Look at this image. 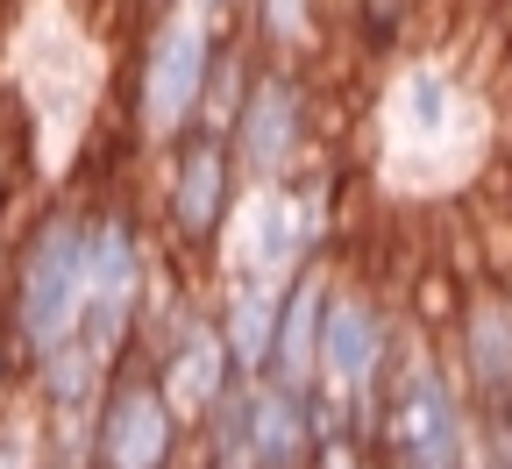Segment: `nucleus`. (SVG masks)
Segmentation results:
<instances>
[{
    "label": "nucleus",
    "mask_w": 512,
    "mask_h": 469,
    "mask_svg": "<svg viewBox=\"0 0 512 469\" xmlns=\"http://www.w3.org/2000/svg\"><path fill=\"white\" fill-rule=\"evenodd\" d=\"M22 370H29V356L15 349V334H8V320H0V398H8V391L22 384Z\"/></svg>",
    "instance_id": "16"
},
{
    "label": "nucleus",
    "mask_w": 512,
    "mask_h": 469,
    "mask_svg": "<svg viewBox=\"0 0 512 469\" xmlns=\"http://www.w3.org/2000/svg\"><path fill=\"white\" fill-rule=\"evenodd\" d=\"M207 64H214V36L207 22L178 8V15H157L143 22V43H136V86H128V143H178L185 128L207 121Z\"/></svg>",
    "instance_id": "6"
},
{
    "label": "nucleus",
    "mask_w": 512,
    "mask_h": 469,
    "mask_svg": "<svg viewBox=\"0 0 512 469\" xmlns=\"http://www.w3.org/2000/svg\"><path fill=\"white\" fill-rule=\"evenodd\" d=\"M498 178H505V199H512V157H505V171H498Z\"/></svg>",
    "instance_id": "21"
},
{
    "label": "nucleus",
    "mask_w": 512,
    "mask_h": 469,
    "mask_svg": "<svg viewBox=\"0 0 512 469\" xmlns=\"http://www.w3.org/2000/svg\"><path fill=\"white\" fill-rule=\"evenodd\" d=\"M128 8H136L143 22H157V15H178V8H185V0H128Z\"/></svg>",
    "instance_id": "18"
},
{
    "label": "nucleus",
    "mask_w": 512,
    "mask_h": 469,
    "mask_svg": "<svg viewBox=\"0 0 512 469\" xmlns=\"http://www.w3.org/2000/svg\"><path fill=\"white\" fill-rule=\"evenodd\" d=\"M86 469H185V420L171 413V398L157 391L143 349H128L100 398H93V448Z\"/></svg>",
    "instance_id": "8"
},
{
    "label": "nucleus",
    "mask_w": 512,
    "mask_h": 469,
    "mask_svg": "<svg viewBox=\"0 0 512 469\" xmlns=\"http://www.w3.org/2000/svg\"><path fill=\"white\" fill-rule=\"evenodd\" d=\"M0 285H8V242H0Z\"/></svg>",
    "instance_id": "20"
},
{
    "label": "nucleus",
    "mask_w": 512,
    "mask_h": 469,
    "mask_svg": "<svg viewBox=\"0 0 512 469\" xmlns=\"http://www.w3.org/2000/svg\"><path fill=\"white\" fill-rule=\"evenodd\" d=\"M235 207H242V171L228 157V136L221 128H185L178 143L157 150V171H150V235L164 242L171 263H207L228 228H235Z\"/></svg>",
    "instance_id": "3"
},
{
    "label": "nucleus",
    "mask_w": 512,
    "mask_h": 469,
    "mask_svg": "<svg viewBox=\"0 0 512 469\" xmlns=\"http://www.w3.org/2000/svg\"><path fill=\"white\" fill-rule=\"evenodd\" d=\"M242 43L256 50V57H271V64H306L328 50V15H320V0H242Z\"/></svg>",
    "instance_id": "12"
},
{
    "label": "nucleus",
    "mask_w": 512,
    "mask_h": 469,
    "mask_svg": "<svg viewBox=\"0 0 512 469\" xmlns=\"http://www.w3.org/2000/svg\"><path fill=\"white\" fill-rule=\"evenodd\" d=\"M228 136V157L242 171V185L271 192V185H306V157H313V136H320V93L299 64H271V57H249L242 72V93L221 121Z\"/></svg>",
    "instance_id": "5"
},
{
    "label": "nucleus",
    "mask_w": 512,
    "mask_h": 469,
    "mask_svg": "<svg viewBox=\"0 0 512 469\" xmlns=\"http://www.w3.org/2000/svg\"><path fill=\"white\" fill-rule=\"evenodd\" d=\"M86 221L93 199L57 192L22 221V235H8V285H0V320H8L15 349L43 356L57 342L79 334V306H86Z\"/></svg>",
    "instance_id": "1"
},
{
    "label": "nucleus",
    "mask_w": 512,
    "mask_h": 469,
    "mask_svg": "<svg viewBox=\"0 0 512 469\" xmlns=\"http://www.w3.org/2000/svg\"><path fill=\"white\" fill-rule=\"evenodd\" d=\"M107 370H114V363H100V356L79 342V334H72V342H57V349L29 356L22 384L36 391V413H93V398H100Z\"/></svg>",
    "instance_id": "13"
},
{
    "label": "nucleus",
    "mask_w": 512,
    "mask_h": 469,
    "mask_svg": "<svg viewBox=\"0 0 512 469\" xmlns=\"http://www.w3.org/2000/svg\"><path fill=\"white\" fill-rule=\"evenodd\" d=\"M413 8L420 0H349V36L363 57H392L413 29Z\"/></svg>",
    "instance_id": "15"
},
{
    "label": "nucleus",
    "mask_w": 512,
    "mask_h": 469,
    "mask_svg": "<svg viewBox=\"0 0 512 469\" xmlns=\"http://www.w3.org/2000/svg\"><path fill=\"white\" fill-rule=\"evenodd\" d=\"M399 356V313L370 278H335L328 313H320V356H313V391L328 406H370L384 370Z\"/></svg>",
    "instance_id": "7"
},
{
    "label": "nucleus",
    "mask_w": 512,
    "mask_h": 469,
    "mask_svg": "<svg viewBox=\"0 0 512 469\" xmlns=\"http://www.w3.org/2000/svg\"><path fill=\"white\" fill-rule=\"evenodd\" d=\"M271 313H278V285L228 271V285H221V299H214V320H221L228 363H235L249 384H256V363H264V349H271Z\"/></svg>",
    "instance_id": "14"
},
{
    "label": "nucleus",
    "mask_w": 512,
    "mask_h": 469,
    "mask_svg": "<svg viewBox=\"0 0 512 469\" xmlns=\"http://www.w3.org/2000/svg\"><path fill=\"white\" fill-rule=\"evenodd\" d=\"M328 427V398L320 391H264L256 384V406H249V448H256V469H306V448L313 434Z\"/></svg>",
    "instance_id": "11"
},
{
    "label": "nucleus",
    "mask_w": 512,
    "mask_h": 469,
    "mask_svg": "<svg viewBox=\"0 0 512 469\" xmlns=\"http://www.w3.org/2000/svg\"><path fill=\"white\" fill-rule=\"evenodd\" d=\"M150 221L128 192L93 199L86 221V306H79V342L100 363H121L128 349L143 342V313H150Z\"/></svg>",
    "instance_id": "4"
},
{
    "label": "nucleus",
    "mask_w": 512,
    "mask_h": 469,
    "mask_svg": "<svg viewBox=\"0 0 512 469\" xmlns=\"http://www.w3.org/2000/svg\"><path fill=\"white\" fill-rule=\"evenodd\" d=\"M477 448V406L463 398L456 370L441 356H392L377 398H370V462L377 469H470Z\"/></svg>",
    "instance_id": "2"
},
{
    "label": "nucleus",
    "mask_w": 512,
    "mask_h": 469,
    "mask_svg": "<svg viewBox=\"0 0 512 469\" xmlns=\"http://www.w3.org/2000/svg\"><path fill=\"white\" fill-rule=\"evenodd\" d=\"M8 214H15V157H8V128H0V242H8Z\"/></svg>",
    "instance_id": "17"
},
{
    "label": "nucleus",
    "mask_w": 512,
    "mask_h": 469,
    "mask_svg": "<svg viewBox=\"0 0 512 469\" xmlns=\"http://www.w3.org/2000/svg\"><path fill=\"white\" fill-rule=\"evenodd\" d=\"M328 285L335 263L328 249L306 256L292 278H278V313H271V349L256 363V384L264 391H313V356H320V313H328Z\"/></svg>",
    "instance_id": "9"
},
{
    "label": "nucleus",
    "mask_w": 512,
    "mask_h": 469,
    "mask_svg": "<svg viewBox=\"0 0 512 469\" xmlns=\"http://www.w3.org/2000/svg\"><path fill=\"white\" fill-rule=\"evenodd\" d=\"M448 370H456L470 406H498L512 398V285H484L463 299V313L448 320Z\"/></svg>",
    "instance_id": "10"
},
{
    "label": "nucleus",
    "mask_w": 512,
    "mask_h": 469,
    "mask_svg": "<svg viewBox=\"0 0 512 469\" xmlns=\"http://www.w3.org/2000/svg\"><path fill=\"white\" fill-rule=\"evenodd\" d=\"M0 469H29V462H22V448H15L8 434H0Z\"/></svg>",
    "instance_id": "19"
},
{
    "label": "nucleus",
    "mask_w": 512,
    "mask_h": 469,
    "mask_svg": "<svg viewBox=\"0 0 512 469\" xmlns=\"http://www.w3.org/2000/svg\"><path fill=\"white\" fill-rule=\"evenodd\" d=\"M470 469H477V462H470Z\"/></svg>",
    "instance_id": "22"
}]
</instances>
